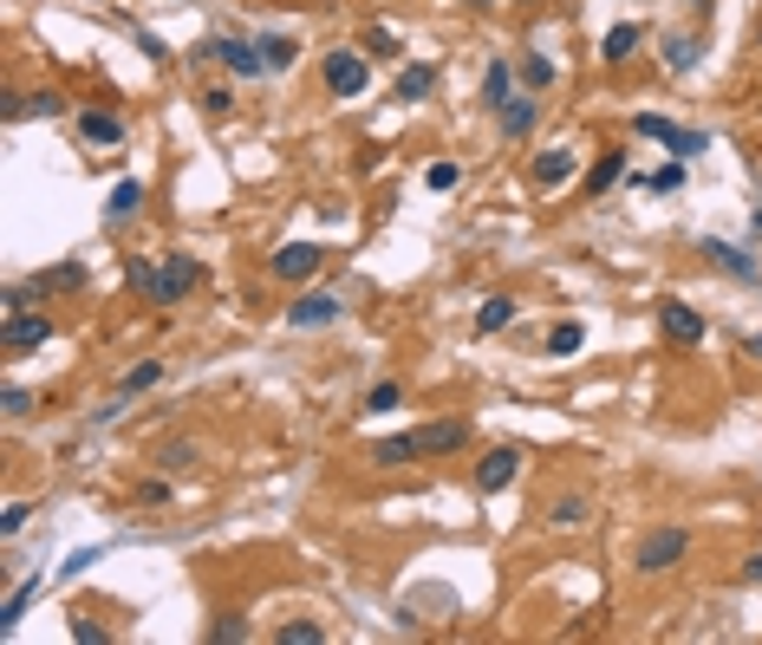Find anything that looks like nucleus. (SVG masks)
I'll return each instance as SVG.
<instances>
[{
  "mask_svg": "<svg viewBox=\"0 0 762 645\" xmlns=\"http://www.w3.org/2000/svg\"><path fill=\"white\" fill-rule=\"evenodd\" d=\"M750 353H756V358H762V333H756V340H750Z\"/></svg>",
  "mask_w": 762,
  "mask_h": 645,
  "instance_id": "obj_46",
  "label": "nucleus"
},
{
  "mask_svg": "<svg viewBox=\"0 0 762 645\" xmlns=\"http://www.w3.org/2000/svg\"><path fill=\"white\" fill-rule=\"evenodd\" d=\"M33 587H40V580H20V587L7 593V606H0V633H13V626H20V613H26V600H33Z\"/></svg>",
  "mask_w": 762,
  "mask_h": 645,
  "instance_id": "obj_25",
  "label": "nucleus"
},
{
  "mask_svg": "<svg viewBox=\"0 0 762 645\" xmlns=\"http://www.w3.org/2000/svg\"><path fill=\"white\" fill-rule=\"evenodd\" d=\"M0 405H7V418H26V411H33V391H26V385H7Z\"/></svg>",
  "mask_w": 762,
  "mask_h": 645,
  "instance_id": "obj_38",
  "label": "nucleus"
},
{
  "mask_svg": "<svg viewBox=\"0 0 762 645\" xmlns=\"http://www.w3.org/2000/svg\"><path fill=\"white\" fill-rule=\"evenodd\" d=\"M78 138L92 143V150H111V143H125V118L118 111H78Z\"/></svg>",
  "mask_w": 762,
  "mask_h": 645,
  "instance_id": "obj_13",
  "label": "nucleus"
},
{
  "mask_svg": "<svg viewBox=\"0 0 762 645\" xmlns=\"http://www.w3.org/2000/svg\"><path fill=\"white\" fill-rule=\"evenodd\" d=\"M333 320H346L340 293H293V307H287V326H293V333H320V326H333Z\"/></svg>",
  "mask_w": 762,
  "mask_h": 645,
  "instance_id": "obj_6",
  "label": "nucleus"
},
{
  "mask_svg": "<svg viewBox=\"0 0 762 645\" xmlns=\"http://www.w3.org/2000/svg\"><path fill=\"white\" fill-rule=\"evenodd\" d=\"M620 176H625V150H613V157H600V163L587 170V196H607Z\"/></svg>",
  "mask_w": 762,
  "mask_h": 645,
  "instance_id": "obj_19",
  "label": "nucleus"
},
{
  "mask_svg": "<svg viewBox=\"0 0 762 645\" xmlns=\"http://www.w3.org/2000/svg\"><path fill=\"white\" fill-rule=\"evenodd\" d=\"M138 53H143V60H170V46H163L157 33H138Z\"/></svg>",
  "mask_w": 762,
  "mask_h": 645,
  "instance_id": "obj_42",
  "label": "nucleus"
},
{
  "mask_svg": "<svg viewBox=\"0 0 762 645\" xmlns=\"http://www.w3.org/2000/svg\"><path fill=\"white\" fill-rule=\"evenodd\" d=\"M522 78H528V85L541 92V85H555V66H548L541 53H528V60H522Z\"/></svg>",
  "mask_w": 762,
  "mask_h": 645,
  "instance_id": "obj_37",
  "label": "nucleus"
},
{
  "mask_svg": "<svg viewBox=\"0 0 762 645\" xmlns=\"http://www.w3.org/2000/svg\"><path fill=\"white\" fill-rule=\"evenodd\" d=\"M40 293H60V287H85V268H78V261H66V268H53V275H40Z\"/></svg>",
  "mask_w": 762,
  "mask_h": 645,
  "instance_id": "obj_30",
  "label": "nucleus"
},
{
  "mask_svg": "<svg viewBox=\"0 0 762 645\" xmlns=\"http://www.w3.org/2000/svg\"><path fill=\"white\" fill-rule=\"evenodd\" d=\"M691 7H697V13H710V7H717V0H691Z\"/></svg>",
  "mask_w": 762,
  "mask_h": 645,
  "instance_id": "obj_44",
  "label": "nucleus"
},
{
  "mask_svg": "<svg viewBox=\"0 0 762 645\" xmlns=\"http://www.w3.org/2000/svg\"><path fill=\"white\" fill-rule=\"evenodd\" d=\"M685 555H691V535H685V528H652V535L632 548V568L638 573H672Z\"/></svg>",
  "mask_w": 762,
  "mask_h": 645,
  "instance_id": "obj_1",
  "label": "nucleus"
},
{
  "mask_svg": "<svg viewBox=\"0 0 762 645\" xmlns=\"http://www.w3.org/2000/svg\"><path fill=\"white\" fill-rule=\"evenodd\" d=\"M320 78H326V92H333V98H365V85H372V66H365V53H352V46H333V53L320 60Z\"/></svg>",
  "mask_w": 762,
  "mask_h": 645,
  "instance_id": "obj_2",
  "label": "nucleus"
},
{
  "mask_svg": "<svg viewBox=\"0 0 762 645\" xmlns=\"http://www.w3.org/2000/svg\"><path fill=\"white\" fill-rule=\"evenodd\" d=\"M358 46H365L372 60H398V40H391V26H365V33H358Z\"/></svg>",
  "mask_w": 762,
  "mask_h": 645,
  "instance_id": "obj_28",
  "label": "nucleus"
},
{
  "mask_svg": "<svg viewBox=\"0 0 762 645\" xmlns=\"http://www.w3.org/2000/svg\"><path fill=\"white\" fill-rule=\"evenodd\" d=\"M46 340H53V320H46V313H26V307L7 313V326H0V346H7V353H33V346H46Z\"/></svg>",
  "mask_w": 762,
  "mask_h": 645,
  "instance_id": "obj_7",
  "label": "nucleus"
},
{
  "mask_svg": "<svg viewBox=\"0 0 762 645\" xmlns=\"http://www.w3.org/2000/svg\"><path fill=\"white\" fill-rule=\"evenodd\" d=\"M495 118H502V138H528L541 111H535V98H508V105H502Z\"/></svg>",
  "mask_w": 762,
  "mask_h": 645,
  "instance_id": "obj_15",
  "label": "nucleus"
},
{
  "mask_svg": "<svg viewBox=\"0 0 762 645\" xmlns=\"http://www.w3.org/2000/svg\"><path fill=\"white\" fill-rule=\"evenodd\" d=\"M645 183H652V190H665V196H672V190H685V157H678V163H665V170H652Z\"/></svg>",
  "mask_w": 762,
  "mask_h": 645,
  "instance_id": "obj_35",
  "label": "nucleus"
},
{
  "mask_svg": "<svg viewBox=\"0 0 762 645\" xmlns=\"http://www.w3.org/2000/svg\"><path fill=\"white\" fill-rule=\"evenodd\" d=\"M704 255H710L717 268H730L737 281H756V261H743V248H723V241H704Z\"/></svg>",
  "mask_w": 762,
  "mask_h": 645,
  "instance_id": "obj_21",
  "label": "nucleus"
},
{
  "mask_svg": "<svg viewBox=\"0 0 762 645\" xmlns=\"http://www.w3.org/2000/svg\"><path fill=\"white\" fill-rule=\"evenodd\" d=\"M26 515H33V508H26V502H7V515H0V535H7V541H13V535H20V528H26Z\"/></svg>",
  "mask_w": 762,
  "mask_h": 645,
  "instance_id": "obj_39",
  "label": "nucleus"
},
{
  "mask_svg": "<svg viewBox=\"0 0 762 645\" xmlns=\"http://www.w3.org/2000/svg\"><path fill=\"white\" fill-rule=\"evenodd\" d=\"M638 138H658L665 150H678V157H697L704 150V138L697 131H685V125H672V118H658V111H638V125H632Z\"/></svg>",
  "mask_w": 762,
  "mask_h": 645,
  "instance_id": "obj_10",
  "label": "nucleus"
},
{
  "mask_svg": "<svg viewBox=\"0 0 762 645\" xmlns=\"http://www.w3.org/2000/svg\"><path fill=\"white\" fill-rule=\"evenodd\" d=\"M138 203H143V183H138V176H125V183L111 190L105 215H111V222H131V215H138Z\"/></svg>",
  "mask_w": 762,
  "mask_h": 645,
  "instance_id": "obj_20",
  "label": "nucleus"
},
{
  "mask_svg": "<svg viewBox=\"0 0 762 645\" xmlns=\"http://www.w3.org/2000/svg\"><path fill=\"white\" fill-rule=\"evenodd\" d=\"M573 170H580V157H573V150H535L528 183H535V190H560V183H573Z\"/></svg>",
  "mask_w": 762,
  "mask_h": 645,
  "instance_id": "obj_12",
  "label": "nucleus"
},
{
  "mask_svg": "<svg viewBox=\"0 0 762 645\" xmlns=\"http://www.w3.org/2000/svg\"><path fill=\"white\" fill-rule=\"evenodd\" d=\"M228 105H235V92H228V85H203V111H215V118H222Z\"/></svg>",
  "mask_w": 762,
  "mask_h": 645,
  "instance_id": "obj_40",
  "label": "nucleus"
},
{
  "mask_svg": "<svg viewBox=\"0 0 762 645\" xmlns=\"http://www.w3.org/2000/svg\"><path fill=\"white\" fill-rule=\"evenodd\" d=\"M548 522H560V528H573V522H587V502H580V496H560L555 508H548Z\"/></svg>",
  "mask_w": 762,
  "mask_h": 645,
  "instance_id": "obj_36",
  "label": "nucleus"
},
{
  "mask_svg": "<svg viewBox=\"0 0 762 645\" xmlns=\"http://www.w3.org/2000/svg\"><path fill=\"white\" fill-rule=\"evenodd\" d=\"M417 456H450V450H463L470 443V418H443V424H423L411 430Z\"/></svg>",
  "mask_w": 762,
  "mask_h": 645,
  "instance_id": "obj_9",
  "label": "nucleus"
},
{
  "mask_svg": "<svg viewBox=\"0 0 762 645\" xmlns=\"http://www.w3.org/2000/svg\"><path fill=\"white\" fill-rule=\"evenodd\" d=\"M658 326H665L672 346H704V313L685 307V300H665V307H658Z\"/></svg>",
  "mask_w": 762,
  "mask_h": 645,
  "instance_id": "obj_11",
  "label": "nucleus"
},
{
  "mask_svg": "<svg viewBox=\"0 0 762 645\" xmlns=\"http://www.w3.org/2000/svg\"><path fill=\"white\" fill-rule=\"evenodd\" d=\"M423 183L443 196V190H457V183H463V170H457V163H430V170H423Z\"/></svg>",
  "mask_w": 762,
  "mask_h": 645,
  "instance_id": "obj_34",
  "label": "nucleus"
},
{
  "mask_svg": "<svg viewBox=\"0 0 762 645\" xmlns=\"http://www.w3.org/2000/svg\"><path fill=\"white\" fill-rule=\"evenodd\" d=\"M470 7H476V13H489V7H495V0H470Z\"/></svg>",
  "mask_w": 762,
  "mask_h": 645,
  "instance_id": "obj_45",
  "label": "nucleus"
},
{
  "mask_svg": "<svg viewBox=\"0 0 762 645\" xmlns=\"http://www.w3.org/2000/svg\"><path fill=\"white\" fill-rule=\"evenodd\" d=\"M398 405H405V391H398V385H391V378H385V385H372V391H365V411H398Z\"/></svg>",
  "mask_w": 762,
  "mask_h": 645,
  "instance_id": "obj_32",
  "label": "nucleus"
},
{
  "mask_svg": "<svg viewBox=\"0 0 762 645\" xmlns=\"http://www.w3.org/2000/svg\"><path fill=\"white\" fill-rule=\"evenodd\" d=\"M411 456H417L411 430H405V437H378V443H372V463H378V470H398V463H411Z\"/></svg>",
  "mask_w": 762,
  "mask_h": 645,
  "instance_id": "obj_18",
  "label": "nucleus"
},
{
  "mask_svg": "<svg viewBox=\"0 0 762 645\" xmlns=\"http://www.w3.org/2000/svg\"><path fill=\"white\" fill-rule=\"evenodd\" d=\"M600 53H607V66H625V60L638 53V26H632V20H620V26L600 40Z\"/></svg>",
  "mask_w": 762,
  "mask_h": 645,
  "instance_id": "obj_17",
  "label": "nucleus"
},
{
  "mask_svg": "<svg viewBox=\"0 0 762 645\" xmlns=\"http://www.w3.org/2000/svg\"><path fill=\"white\" fill-rule=\"evenodd\" d=\"M665 66H672V72H691L697 66V40L672 33V40H665Z\"/></svg>",
  "mask_w": 762,
  "mask_h": 645,
  "instance_id": "obj_29",
  "label": "nucleus"
},
{
  "mask_svg": "<svg viewBox=\"0 0 762 645\" xmlns=\"http://www.w3.org/2000/svg\"><path fill=\"white\" fill-rule=\"evenodd\" d=\"M483 105H495V111L508 105V60H495V66L483 72Z\"/></svg>",
  "mask_w": 762,
  "mask_h": 645,
  "instance_id": "obj_27",
  "label": "nucleus"
},
{
  "mask_svg": "<svg viewBox=\"0 0 762 645\" xmlns=\"http://www.w3.org/2000/svg\"><path fill=\"white\" fill-rule=\"evenodd\" d=\"M587 346V333H580V320H560V326H548V353L567 358V353H580Z\"/></svg>",
  "mask_w": 762,
  "mask_h": 645,
  "instance_id": "obj_23",
  "label": "nucleus"
},
{
  "mask_svg": "<svg viewBox=\"0 0 762 645\" xmlns=\"http://www.w3.org/2000/svg\"><path fill=\"white\" fill-rule=\"evenodd\" d=\"M66 111V98L53 92V85H40V92H20V98H7V118H60Z\"/></svg>",
  "mask_w": 762,
  "mask_h": 645,
  "instance_id": "obj_14",
  "label": "nucleus"
},
{
  "mask_svg": "<svg viewBox=\"0 0 762 645\" xmlns=\"http://www.w3.org/2000/svg\"><path fill=\"white\" fill-rule=\"evenodd\" d=\"M261 53H268V72H287L293 60H300V40H287V33H268V40H261Z\"/></svg>",
  "mask_w": 762,
  "mask_h": 645,
  "instance_id": "obj_24",
  "label": "nucleus"
},
{
  "mask_svg": "<svg viewBox=\"0 0 762 645\" xmlns=\"http://www.w3.org/2000/svg\"><path fill=\"white\" fill-rule=\"evenodd\" d=\"M196 281H203L196 255H163V268L150 275V300H157V307H176V300H183Z\"/></svg>",
  "mask_w": 762,
  "mask_h": 645,
  "instance_id": "obj_5",
  "label": "nucleus"
},
{
  "mask_svg": "<svg viewBox=\"0 0 762 645\" xmlns=\"http://www.w3.org/2000/svg\"><path fill=\"white\" fill-rule=\"evenodd\" d=\"M157 378H163V358H143V365H131V372H125V391H150Z\"/></svg>",
  "mask_w": 762,
  "mask_h": 645,
  "instance_id": "obj_31",
  "label": "nucleus"
},
{
  "mask_svg": "<svg viewBox=\"0 0 762 645\" xmlns=\"http://www.w3.org/2000/svg\"><path fill=\"white\" fill-rule=\"evenodd\" d=\"M756 235H762V209H756Z\"/></svg>",
  "mask_w": 762,
  "mask_h": 645,
  "instance_id": "obj_47",
  "label": "nucleus"
},
{
  "mask_svg": "<svg viewBox=\"0 0 762 645\" xmlns=\"http://www.w3.org/2000/svg\"><path fill=\"white\" fill-rule=\"evenodd\" d=\"M320 268H326V248H320V241H287V248H275V255H268V275H275V281H287V287L313 281Z\"/></svg>",
  "mask_w": 762,
  "mask_h": 645,
  "instance_id": "obj_3",
  "label": "nucleus"
},
{
  "mask_svg": "<svg viewBox=\"0 0 762 645\" xmlns=\"http://www.w3.org/2000/svg\"><path fill=\"white\" fill-rule=\"evenodd\" d=\"M275 639L280 645H320V639H326V626H320V620H287Z\"/></svg>",
  "mask_w": 762,
  "mask_h": 645,
  "instance_id": "obj_26",
  "label": "nucleus"
},
{
  "mask_svg": "<svg viewBox=\"0 0 762 645\" xmlns=\"http://www.w3.org/2000/svg\"><path fill=\"white\" fill-rule=\"evenodd\" d=\"M743 580H750V587H762V555H750V561H743Z\"/></svg>",
  "mask_w": 762,
  "mask_h": 645,
  "instance_id": "obj_43",
  "label": "nucleus"
},
{
  "mask_svg": "<svg viewBox=\"0 0 762 645\" xmlns=\"http://www.w3.org/2000/svg\"><path fill=\"white\" fill-rule=\"evenodd\" d=\"M203 60H222L235 78H261V72H268L261 40H255V46H248V40H203V46H196V66H203Z\"/></svg>",
  "mask_w": 762,
  "mask_h": 645,
  "instance_id": "obj_4",
  "label": "nucleus"
},
{
  "mask_svg": "<svg viewBox=\"0 0 762 645\" xmlns=\"http://www.w3.org/2000/svg\"><path fill=\"white\" fill-rule=\"evenodd\" d=\"M208 639H215V645H242V639H248V626H242L235 613H222V620L208 626Z\"/></svg>",
  "mask_w": 762,
  "mask_h": 645,
  "instance_id": "obj_33",
  "label": "nucleus"
},
{
  "mask_svg": "<svg viewBox=\"0 0 762 645\" xmlns=\"http://www.w3.org/2000/svg\"><path fill=\"white\" fill-rule=\"evenodd\" d=\"M190 463H196V443H170L163 450V470H190Z\"/></svg>",
  "mask_w": 762,
  "mask_h": 645,
  "instance_id": "obj_41",
  "label": "nucleus"
},
{
  "mask_svg": "<svg viewBox=\"0 0 762 645\" xmlns=\"http://www.w3.org/2000/svg\"><path fill=\"white\" fill-rule=\"evenodd\" d=\"M430 92H437V66H405L398 72V98H405V105H423Z\"/></svg>",
  "mask_w": 762,
  "mask_h": 645,
  "instance_id": "obj_16",
  "label": "nucleus"
},
{
  "mask_svg": "<svg viewBox=\"0 0 762 645\" xmlns=\"http://www.w3.org/2000/svg\"><path fill=\"white\" fill-rule=\"evenodd\" d=\"M515 320V300L508 293H495V300H483V313H476V333H502Z\"/></svg>",
  "mask_w": 762,
  "mask_h": 645,
  "instance_id": "obj_22",
  "label": "nucleus"
},
{
  "mask_svg": "<svg viewBox=\"0 0 762 645\" xmlns=\"http://www.w3.org/2000/svg\"><path fill=\"white\" fill-rule=\"evenodd\" d=\"M515 470H522V450H515V443H495L483 463H476V490H483V496H502V490L515 483Z\"/></svg>",
  "mask_w": 762,
  "mask_h": 645,
  "instance_id": "obj_8",
  "label": "nucleus"
}]
</instances>
